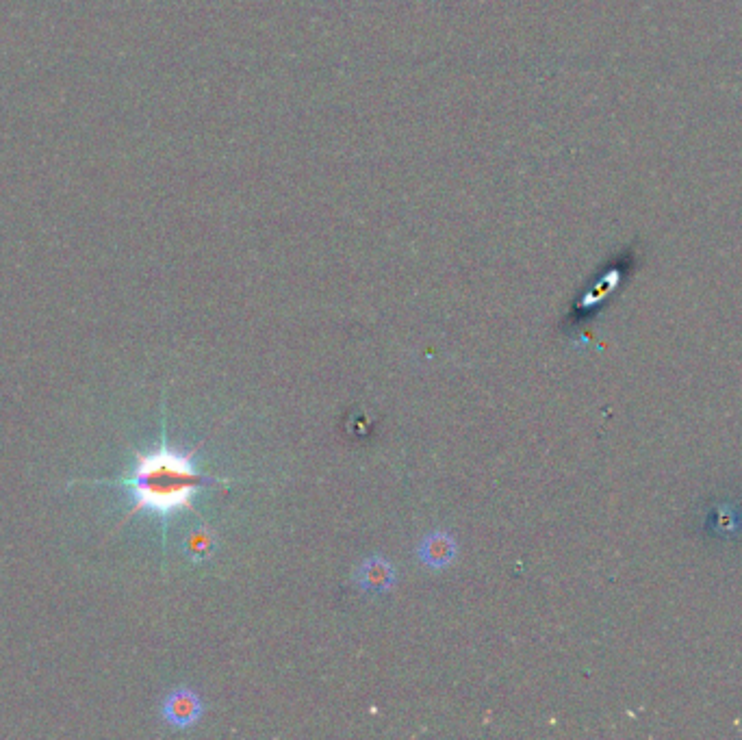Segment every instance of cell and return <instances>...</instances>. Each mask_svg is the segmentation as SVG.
Segmentation results:
<instances>
[{"instance_id":"obj_1","label":"cell","mask_w":742,"mask_h":740,"mask_svg":"<svg viewBox=\"0 0 742 740\" xmlns=\"http://www.w3.org/2000/svg\"><path fill=\"white\" fill-rule=\"evenodd\" d=\"M217 482L228 480L204 474L196 465V450H174L163 437V443L157 450L146 454L137 452L129 474L113 484L126 489L131 495L133 506L124 521H129L137 513H148L157 517L165 530L170 519L181 510L196 513L194 495L207 484Z\"/></svg>"},{"instance_id":"obj_2","label":"cell","mask_w":742,"mask_h":740,"mask_svg":"<svg viewBox=\"0 0 742 740\" xmlns=\"http://www.w3.org/2000/svg\"><path fill=\"white\" fill-rule=\"evenodd\" d=\"M693 526L699 537L712 545H742V495L732 491L712 493L693 515Z\"/></svg>"},{"instance_id":"obj_3","label":"cell","mask_w":742,"mask_h":740,"mask_svg":"<svg viewBox=\"0 0 742 740\" xmlns=\"http://www.w3.org/2000/svg\"><path fill=\"white\" fill-rule=\"evenodd\" d=\"M163 719L172 727H191L202 717L200 697L189 688H178L163 701Z\"/></svg>"},{"instance_id":"obj_4","label":"cell","mask_w":742,"mask_h":740,"mask_svg":"<svg viewBox=\"0 0 742 740\" xmlns=\"http://www.w3.org/2000/svg\"><path fill=\"white\" fill-rule=\"evenodd\" d=\"M356 582L361 584V589L371 593H382L389 591L395 582L393 567L382 558H371L367 563L361 565L356 571Z\"/></svg>"},{"instance_id":"obj_5","label":"cell","mask_w":742,"mask_h":740,"mask_svg":"<svg viewBox=\"0 0 742 740\" xmlns=\"http://www.w3.org/2000/svg\"><path fill=\"white\" fill-rule=\"evenodd\" d=\"M456 554V545L450 534L445 532H434L419 547V558L432 569H443L452 563Z\"/></svg>"},{"instance_id":"obj_6","label":"cell","mask_w":742,"mask_h":740,"mask_svg":"<svg viewBox=\"0 0 742 740\" xmlns=\"http://www.w3.org/2000/svg\"><path fill=\"white\" fill-rule=\"evenodd\" d=\"M215 552V534L209 528H196L187 534L185 539V554L194 563H202Z\"/></svg>"}]
</instances>
